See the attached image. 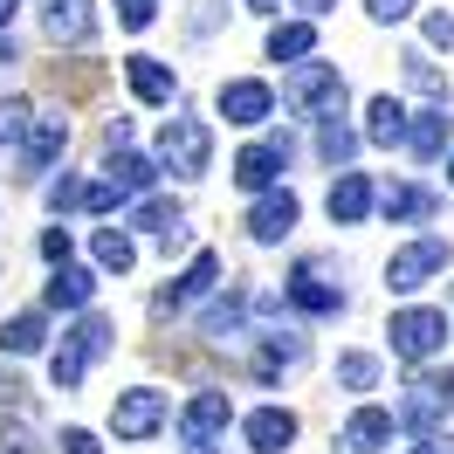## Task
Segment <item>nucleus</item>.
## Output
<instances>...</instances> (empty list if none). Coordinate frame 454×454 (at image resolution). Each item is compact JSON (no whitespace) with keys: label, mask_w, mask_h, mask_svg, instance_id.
<instances>
[{"label":"nucleus","mask_w":454,"mask_h":454,"mask_svg":"<svg viewBox=\"0 0 454 454\" xmlns=\"http://www.w3.org/2000/svg\"><path fill=\"white\" fill-rule=\"evenodd\" d=\"M386 338H393V358H406V365H427V358L448 344V310H427V303H413V310H393Z\"/></svg>","instance_id":"obj_1"},{"label":"nucleus","mask_w":454,"mask_h":454,"mask_svg":"<svg viewBox=\"0 0 454 454\" xmlns=\"http://www.w3.org/2000/svg\"><path fill=\"white\" fill-rule=\"evenodd\" d=\"M214 159V131L200 124V117H166V131H159V166L179 172V179H200Z\"/></svg>","instance_id":"obj_2"},{"label":"nucleus","mask_w":454,"mask_h":454,"mask_svg":"<svg viewBox=\"0 0 454 454\" xmlns=\"http://www.w3.org/2000/svg\"><path fill=\"white\" fill-rule=\"evenodd\" d=\"M454 262V248L441 241V234H420V241H406V248H393V262H386V289H420V283H434L441 269Z\"/></svg>","instance_id":"obj_3"},{"label":"nucleus","mask_w":454,"mask_h":454,"mask_svg":"<svg viewBox=\"0 0 454 454\" xmlns=\"http://www.w3.org/2000/svg\"><path fill=\"white\" fill-rule=\"evenodd\" d=\"M283 97H289V111H324V117H338V104H344L338 62H296V69H289V83H283Z\"/></svg>","instance_id":"obj_4"},{"label":"nucleus","mask_w":454,"mask_h":454,"mask_svg":"<svg viewBox=\"0 0 454 454\" xmlns=\"http://www.w3.org/2000/svg\"><path fill=\"white\" fill-rule=\"evenodd\" d=\"M111 427H117V441H145V434H159V427H166V393H152V386L117 393Z\"/></svg>","instance_id":"obj_5"},{"label":"nucleus","mask_w":454,"mask_h":454,"mask_svg":"<svg viewBox=\"0 0 454 454\" xmlns=\"http://www.w3.org/2000/svg\"><path fill=\"white\" fill-rule=\"evenodd\" d=\"M214 104H221L227 124H269V117H276V90L255 83V76H234V83H221Z\"/></svg>","instance_id":"obj_6"},{"label":"nucleus","mask_w":454,"mask_h":454,"mask_svg":"<svg viewBox=\"0 0 454 454\" xmlns=\"http://www.w3.org/2000/svg\"><path fill=\"white\" fill-rule=\"evenodd\" d=\"M227 420H234L227 393H193L186 413H179V441L186 448H214V434H227Z\"/></svg>","instance_id":"obj_7"},{"label":"nucleus","mask_w":454,"mask_h":454,"mask_svg":"<svg viewBox=\"0 0 454 454\" xmlns=\"http://www.w3.org/2000/svg\"><path fill=\"white\" fill-rule=\"evenodd\" d=\"M296 214H303L296 193H289V186H269V193L248 207V234H255V241H289V234H296Z\"/></svg>","instance_id":"obj_8"},{"label":"nucleus","mask_w":454,"mask_h":454,"mask_svg":"<svg viewBox=\"0 0 454 454\" xmlns=\"http://www.w3.org/2000/svg\"><path fill=\"white\" fill-rule=\"evenodd\" d=\"M289 166V138H269V145H248L241 159H234V186H248V193H269Z\"/></svg>","instance_id":"obj_9"},{"label":"nucleus","mask_w":454,"mask_h":454,"mask_svg":"<svg viewBox=\"0 0 454 454\" xmlns=\"http://www.w3.org/2000/svg\"><path fill=\"white\" fill-rule=\"evenodd\" d=\"M283 296H289L303 317H338V310H344V289H338V283H324V276H317V262H303V269L289 276Z\"/></svg>","instance_id":"obj_10"},{"label":"nucleus","mask_w":454,"mask_h":454,"mask_svg":"<svg viewBox=\"0 0 454 454\" xmlns=\"http://www.w3.org/2000/svg\"><path fill=\"white\" fill-rule=\"evenodd\" d=\"M90 28H97L90 0H42V35H49L56 49H76V42H90Z\"/></svg>","instance_id":"obj_11"},{"label":"nucleus","mask_w":454,"mask_h":454,"mask_svg":"<svg viewBox=\"0 0 454 454\" xmlns=\"http://www.w3.org/2000/svg\"><path fill=\"white\" fill-rule=\"evenodd\" d=\"M21 138H28L21 145V172H49L62 152H69V117H35Z\"/></svg>","instance_id":"obj_12"},{"label":"nucleus","mask_w":454,"mask_h":454,"mask_svg":"<svg viewBox=\"0 0 454 454\" xmlns=\"http://www.w3.org/2000/svg\"><path fill=\"white\" fill-rule=\"evenodd\" d=\"M241 434H248L255 454H283L289 441H296V413H289V406H255V413L241 420Z\"/></svg>","instance_id":"obj_13"},{"label":"nucleus","mask_w":454,"mask_h":454,"mask_svg":"<svg viewBox=\"0 0 454 454\" xmlns=\"http://www.w3.org/2000/svg\"><path fill=\"white\" fill-rule=\"evenodd\" d=\"M214 283H221V255H214V248H200L193 269H186V276H172V289H159V310H186V303L207 296Z\"/></svg>","instance_id":"obj_14"},{"label":"nucleus","mask_w":454,"mask_h":454,"mask_svg":"<svg viewBox=\"0 0 454 454\" xmlns=\"http://www.w3.org/2000/svg\"><path fill=\"white\" fill-rule=\"evenodd\" d=\"M386 441H393V413L386 406H358L344 420V448L351 454H386Z\"/></svg>","instance_id":"obj_15"},{"label":"nucleus","mask_w":454,"mask_h":454,"mask_svg":"<svg viewBox=\"0 0 454 454\" xmlns=\"http://www.w3.org/2000/svg\"><path fill=\"white\" fill-rule=\"evenodd\" d=\"M124 76H131V90H138V104H172V97H179V76H172L159 56H131Z\"/></svg>","instance_id":"obj_16"},{"label":"nucleus","mask_w":454,"mask_h":454,"mask_svg":"<svg viewBox=\"0 0 454 454\" xmlns=\"http://www.w3.org/2000/svg\"><path fill=\"white\" fill-rule=\"evenodd\" d=\"M372 200H379V193H372L365 172H338V186H331V221H338V227H358L372 214Z\"/></svg>","instance_id":"obj_17"},{"label":"nucleus","mask_w":454,"mask_h":454,"mask_svg":"<svg viewBox=\"0 0 454 454\" xmlns=\"http://www.w3.org/2000/svg\"><path fill=\"white\" fill-rule=\"evenodd\" d=\"M90 296H97V276L76 269V262H62L56 276H49V289H42V303H49V310H83Z\"/></svg>","instance_id":"obj_18"},{"label":"nucleus","mask_w":454,"mask_h":454,"mask_svg":"<svg viewBox=\"0 0 454 454\" xmlns=\"http://www.w3.org/2000/svg\"><path fill=\"white\" fill-rule=\"evenodd\" d=\"M406 152L413 159H441L448 152V111H406Z\"/></svg>","instance_id":"obj_19"},{"label":"nucleus","mask_w":454,"mask_h":454,"mask_svg":"<svg viewBox=\"0 0 454 454\" xmlns=\"http://www.w3.org/2000/svg\"><path fill=\"white\" fill-rule=\"evenodd\" d=\"M152 179H159V166H152V159H145V152H131V145H124V152H111V179H104V186H111L117 200H131V193H145V186H152Z\"/></svg>","instance_id":"obj_20"},{"label":"nucleus","mask_w":454,"mask_h":454,"mask_svg":"<svg viewBox=\"0 0 454 454\" xmlns=\"http://www.w3.org/2000/svg\"><path fill=\"white\" fill-rule=\"evenodd\" d=\"M365 138L372 145H406V104L399 97H372L365 104Z\"/></svg>","instance_id":"obj_21"},{"label":"nucleus","mask_w":454,"mask_h":454,"mask_svg":"<svg viewBox=\"0 0 454 454\" xmlns=\"http://www.w3.org/2000/svg\"><path fill=\"white\" fill-rule=\"evenodd\" d=\"M97 269H111V276H131V262H138V241H131V227H97Z\"/></svg>","instance_id":"obj_22"},{"label":"nucleus","mask_w":454,"mask_h":454,"mask_svg":"<svg viewBox=\"0 0 454 454\" xmlns=\"http://www.w3.org/2000/svg\"><path fill=\"white\" fill-rule=\"evenodd\" d=\"M289 365H303V338H296V331H269L262 351H255V372L276 379V372H289Z\"/></svg>","instance_id":"obj_23"},{"label":"nucleus","mask_w":454,"mask_h":454,"mask_svg":"<svg viewBox=\"0 0 454 454\" xmlns=\"http://www.w3.org/2000/svg\"><path fill=\"white\" fill-rule=\"evenodd\" d=\"M42 338H49V324H42V310H21L0 324V351H14V358H28V351H42Z\"/></svg>","instance_id":"obj_24"},{"label":"nucleus","mask_w":454,"mask_h":454,"mask_svg":"<svg viewBox=\"0 0 454 454\" xmlns=\"http://www.w3.org/2000/svg\"><path fill=\"white\" fill-rule=\"evenodd\" d=\"M310 49H317L310 21H276V28H269V56H276V62H303Z\"/></svg>","instance_id":"obj_25"},{"label":"nucleus","mask_w":454,"mask_h":454,"mask_svg":"<svg viewBox=\"0 0 454 454\" xmlns=\"http://www.w3.org/2000/svg\"><path fill=\"white\" fill-rule=\"evenodd\" d=\"M338 386L344 393H372V386H379V358H372V351H344L338 358Z\"/></svg>","instance_id":"obj_26"},{"label":"nucleus","mask_w":454,"mask_h":454,"mask_svg":"<svg viewBox=\"0 0 454 454\" xmlns=\"http://www.w3.org/2000/svg\"><path fill=\"white\" fill-rule=\"evenodd\" d=\"M124 227H145V234H166V227H179V207L152 193V200H138V207L124 214Z\"/></svg>","instance_id":"obj_27"},{"label":"nucleus","mask_w":454,"mask_h":454,"mask_svg":"<svg viewBox=\"0 0 454 454\" xmlns=\"http://www.w3.org/2000/svg\"><path fill=\"white\" fill-rule=\"evenodd\" d=\"M372 207H386V221H420V214H434V200H427L420 186H393V193L372 200Z\"/></svg>","instance_id":"obj_28"},{"label":"nucleus","mask_w":454,"mask_h":454,"mask_svg":"<svg viewBox=\"0 0 454 454\" xmlns=\"http://www.w3.org/2000/svg\"><path fill=\"white\" fill-rule=\"evenodd\" d=\"M83 372H90V358H83V351H76L69 338H62V351L49 358V379H56V393H76V386H83Z\"/></svg>","instance_id":"obj_29"},{"label":"nucleus","mask_w":454,"mask_h":454,"mask_svg":"<svg viewBox=\"0 0 454 454\" xmlns=\"http://www.w3.org/2000/svg\"><path fill=\"white\" fill-rule=\"evenodd\" d=\"M317 152H324L331 166H344V159L358 152V131H351V124H338V117H324V131H317Z\"/></svg>","instance_id":"obj_30"},{"label":"nucleus","mask_w":454,"mask_h":454,"mask_svg":"<svg viewBox=\"0 0 454 454\" xmlns=\"http://www.w3.org/2000/svg\"><path fill=\"white\" fill-rule=\"evenodd\" d=\"M69 344H76L83 358H104V351H111V317H97V310H90L83 324L69 331Z\"/></svg>","instance_id":"obj_31"},{"label":"nucleus","mask_w":454,"mask_h":454,"mask_svg":"<svg viewBox=\"0 0 454 454\" xmlns=\"http://www.w3.org/2000/svg\"><path fill=\"white\" fill-rule=\"evenodd\" d=\"M434 420H441V406H434L427 393H413V399L393 413V427H413V434H434Z\"/></svg>","instance_id":"obj_32"},{"label":"nucleus","mask_w":454,"mask_h":454,"mask_svg":"<svg viewBox=\"0 0 454 454\" xmlns=\"http://www.w3.org/2000/svg\"><path fill=\"white\" fill-rule=\"evenodd\" d=\"M406 83H413V90H427V97H448V83H441V69H434L427 56H406Z\"/></svg>","instance_id":"obj_33"},{"label":"nucleus","mask_w":454,"mask_h":454,"mask_svg":"<svg viewBox=\"0 0 454 454\" xmlns=\"http://www.w3.org/2000/svg\"><path fill=\"white\" fill-rule=\"evenodd\" d=\"M0 454H49V448H42L21 420H0Z\"/></svg>","instance_id":"obj_34"},{"label":"nucleus","mask_w":454,"mask_h":454,"mask_svg":"<svg viewBox=\"0 0 454 454\" xmlns=\"http://www.w3.org/2000/svg\"><path fill=\"white\" fill-rule=\"evenodd\" d=\"M28 124H35V111L21 104V97H14V104H0V138H21Z\"/></svg>","instance_id":"obj_35"},{"label":"nucleus","mask_w":454,"mask_h":454,"mask_svg":"<svg viewBox=\"0 0 454 454\" xmlns=\"http://www.w3.org/2000/svg\"><path fill=\"white\" fill-rule=\"evenodd\" d=\"M152 14H159L152 0H117V21H124L131 35H138V28H152Z\"/></svg>","instance_id":"obj_36"},{"label":"nucleus","mask_w":454,"mask_h":454,"mask_svg":"<svg viewBox=\"0 0 454 454\" xmlns=\"http://www.w3.org/2000/svg\"><path fill=\"white\" fill-rule=\"evenodd\" d=\"M62 454H104V441L90 427H62Z\"/></svg>","instance_id":"obj_37"},{"label":"nucleus","mask_w":454,"mask_h":454,"mask_svg":"<svg viewBox=\"0 0 454 454\" xmlns=\"http://www.w3.org/2000/svg\"><path fill=\"white\" fill-rule=\"evenodd\" d=\"M365 14H372V21H386V28H393V21H406V14H413V0H365Z\"/></svg>","instance_id":"obj_38"},{"label":"nucleus","mask_w":454,"mask_h":454,"mask_svg":"<svg viewBox=\"0 0 454 454\" xmlns=\"http://www.w3.org/2000/svg\"><path fill=\"white\" fill-rule=\"evenodd\" d=\"M69 248H76V241H69V227H49V234H42V255L56 262V269L69 262Z\"/></svg>","instance_id":"obj_39"},{"label":"nucleus","mask_w":454,"mask_h":454,"mask_svg":"<svg viewBox=\"0 0 454 454\" xmlns=\"http://www.w3.org/2000/svg\"><path fill=\"white\" fill-rule=\"evenodd\" d=\"M420 393L434 399V406H441V413H448V406H454V372H434V379H427Z\"/></svg>","instance_id":"obj_40"},{"label":"nucleus","mask_w":454,"mask_h":454,"mask_svg":"<svg viewBox=\"0 0 454 454\" xmlns=\"http://www.w3.org/2000/svg\"><path fill=\"white\" fill-rule=\"evenodd\" d=\"M427 42H434V49H454V14H427Z\"/></svg>","instance_id":"obj_41"},{"label":"nucleus","mask_w":454,"mask_h":454,"mask_svg":"<svg viewBox=\"0 0 454 454\" xmlns=\"http://www.w3.org/2000/svg\"><path fill=\"white\" fill-rule=\"evenodd\" d=\"M76 207H90V214H111V207H117V193L104 186V179H97V186H83V200H76Z\"/></svg>","instance_id":"obj_42"},{"label":"nucleus","mask_w":454,"mask_h":454,"mask_svg":"<svg viewBox=\"0 0 454 454\" xmlns=\"http://www.w3.org/2000/svg\"><path fill=\"white\" fill-rule=\"evenodd\" d=\"M76 200H83V186H76V179H56V186H49V207H56V214H69Z\"/></svg>","instance_id":"obj_43"},{"label":"nucleus","mask_w":454,"mask_h":454,"mask_svg":"<svg viewBox=\"0 0 454 454\" xmlns=\"http://www.w3.org/2000/svg\"><path fill=\"white\" fill-rule=\"evenodd\" d=\"M104 145H111V152H124V145H131V117H111V124H104Z\"/></svg>","instance_id":"obj_44"},{"label":"nucleus","mask_w":454,"mask_h":454,"mask_svg":"<svg viewBox=\"0 0 454 454\" xmlns=\"http://www.w3.org/2000/svg\"><path fill=\"white\" fill-rule=\"evenodd\" d=\"M7 399H21V379H14V372H0V406H7Z\"/></svg>","instance_id":"obj_45"},{"label":"nucleus","mask_w":454,"mask_h":454,"mask_svg":"<svg viewBox=\"0 0 454 454\" xmlns=\"http://www.w3.org/2000/svg\"><path fill=\"white\" fill-rule=\"evenodd\" d=\"M413 454H454V434H448V441H420Z\"/></svg>","instance_id":"obj_46"},{"label":"nucleus","mask_w":454,"mask_h":454,"mask_svg":"<svg viewBox=\"0 0 454 454\" xmlns=\"http://www.w3.org/2000/svg\"><path fill=\"white\" fill-rule=\"evenodd\" d=\"M0 62H14V35L0 28Z\"/></svg>","instance_id":"obj_47"},{"label":"nucleus","mask_w":454,"mask_h":454,"mask_svg":"<svg viewBox=\"0 0 454 454\" xmlns=\"http://www.w3.org/2000/svg\"><path fill=\"white\" fill-rule=\"evenodd\" d=\"M14 7H21V0H0V28H7V21H14Z\"/></svg>","instance_id":"obj_48"},{"label":"nucleus","mask_w":454,"mask_h":454,"mask_svg":"<svg viewBox=\"0 0 454 454\" xmlns=\"http://www.w3.org/2000/svg\"><path fill=\"white\" fill-rule=\"evenodd\" d=\"M296 7H310V14H324V7H331V0H296Z\"/></svg>","instance_id":"obj_49"},{"label":"nucleus","mask_w":454,"mask_h":454,"mask_svg":"<svg viewBox=\"0 0 454 454\" xmlns=\"http://www.w3.org/2000/svg\"><path fill=\"white\" fill-rule=\"evenodd\" d=\"M248 7H255V14H269V7H276V0H248Z\"/></svg>","instance_id":"obj_50"},{"label":"nucleus","mask_w":454,"mask_h":454,"mask_svg":"<svg viewBox=\"0 0 454 454\" xmlns=\"http://www.w3.org/2000/svg\"><path fill=\"white\" fill-rule=\"evenodd\" d=\"M193 454H214V448H193Z\"/></svg>","instance_id":"obj_51"},{"label":"nucleus","mask_w":454,"mask_h":454,"mask_svg":"<svg viewBox=\"0 0 454 454\" xmlns=\"http://www.w3.org/2000/svg\"><path fill=\"white\" fill-rule=\"evenodd\" d=\"M448 179H454V159H448Z\"/></svg>","instance_id":"obj_52"}]
</instances>
